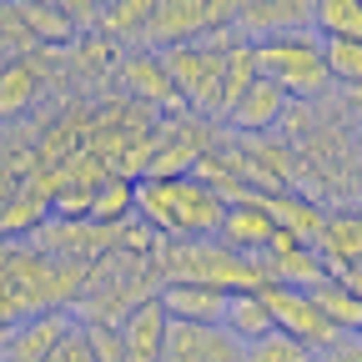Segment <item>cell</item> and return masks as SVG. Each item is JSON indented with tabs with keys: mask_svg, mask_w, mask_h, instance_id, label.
I'll return each instance as SVG.
<instances>
[{
	"mask_svg": "<svg viewBox=\"0 0 362 362\" xmlns=\"http://www.w3.org/2000/svg\"><path fill=\"white\" fill-rule=\"evenodd\" d=\"M81 287L86 267L56 262L30 242H0V332L40 312H71Z\"/></svg>",
	"mask_w": 362,
	"mask_h": 362,
	"instance_id": "obj_1",
	"label": "cell"
},
{
	"mask_svg": "<svg viewBox=\"0 0 362 362\" xmlns=\"http://www.w3.org/2000/svg\"><path fill=\"white\" fill-rule=\"evenodd\" d=\"M226 202L197 176L136 181V221L151 226L161 242H206L221 232Z\"/></svg>",
	"mask_w": 362,
	"mask_h": 362,
	"instance_id": "obj_2",
	"label": "cell"
},
{
	"mask_svg": "<svg viewBox=\"0 0 362 362\" xmlns=\"http://www.w3.org/2000/svg\"><path fill=\"white\" fill-rule=\"evenodd\" d=\"M151 262H156L161 282H192V287H211V292H226V297L267 287L262 262L237 257L216 237H206V242H161Z\"/></svg>",
	"mask_w": 362,
	"mask_h": 362,
	"instance_id": "obj_3",
	"label": "cell"
},
{
	"mask_svg": "<svg viewBox=\"0 0 362 362\" xmlns=\"http://www.w3.org/2000/svg\"><path fill=\"white\" fill-rule=\"evenodd\" d=\"M237 45V30H221L211 40L197 45H176V51H161V66L176 86L181 106L202 121H221V76H226V51Z\"/></svg>",
	"mask_w": 362,
	"mask_h": 362,
	"instance_id": "obj_4",
	"label": "cell"
},
{
	"mask_svg": "<svg viewBox=\"0 0 362 362\" xmlns=\"http://www.w3.org/2000/svg\"><path fill=\"white\" fill-rule=\"evenodd\" d=\"M252 61H257V76H267L287 101H317L332 86V76L322 66V40H317L312 30L252 45Z\"/></svg>",
	"mask_w": 362,
	"mask_h": 362,
	"instance_id": "obj_5",
	"label": "cell"
},
{
	"mask_svg": "<svg viewBox=\"0 0 362 362\" xmlns=\"http://www.w3.org/2000/svg\"><path fill=\"white\" fill-rule=\"evenodd\" d=\"M237 6L232 0H156L151 25H146V51H176V45H197L221 30H232Z\"/></svg>",
	"mask_w": 362,
	"mask_h": 362,
	"instance_id": "obj_6",
	"label": "cell"
},
{
	"mask_svg": "<svg viewBox=\"0 0 362 362\" xmlns=\"http://www.w3.org/2000/svg\"><path fill=\"white\" fill-rule=\"evenodd\" d=\"M216 146V126L192 116V111H176V116H161L151 126V156H146V176L151 181H166V176H192L197 161ZM141 176V181H146Z\"/></svg>",
	"mask_w": 362,
	"mask_h": 362,
	"instance_id": "obj_7",
	"label": "cell"
},
{
	"mask_svg": "<svg viewBox=\"0 0 362 362\" xmlns=\"http://www.w3.org/2000/svg\"><path fill=\"white\" fill-rule=\"evenodd\" d=\"M262 302H267V312H272V322H277V332L297 337L302 347H312V352H327V347L337 342V332L327 327V317L317 312V302H312L307 292L267 282V287H262Z\"/></svg>",
	"mask_w": 362,
	"mask_h": 362,
	"instance_id": "obj_8",
	"label": "cell"
},
{
	"mask_svg": "<svg viewBox=\"0 0 362 362\" xmlns=\"http://www.w3.org/2000/svg\"><path fill=\"white\" fill-rule=\"evenodd\" d=\"M232 30L247 45L282 40V35H307L312 30V0H242Z\"/></svg>",
	"mask_w": 362,
	"mask_h": 362,
	"instance_id": "obj_9",
	"label": "cell"
},
{
	"mask_svg": "<svg viewBox=\"0 0 362 362\" xmlns=\"http://www.w3.org/2000/svg\"><path fill=\"white\" fill-rule=\"evenodd\" d=\"M257 262H262V272H267V282H277V287L312 292L317 282H327V267H322V257H317V247H307L302 237L282 232V226H277V237L267 242V252H262Z\"/></svg>",
	"mask_w": 362,
	"mask_h": 362,
	"instance_id": "obj_10",
	"label": "cell"
},
{
	"mask_svg": "<svg viewBox=\"0 0 362 362\" xmlns=\"http://www.w3.org/2000/svg\"><path fill=\"white\" fill-rule=\"evenodd\" d=\"M76 332L71 312H40V317H25L11 332H0V362H45L66 337Z\"/></svg>",
	"mask_w": 362,
	"mask_h": 362,
	"instance_id": "obj_11",
	"label": "cell"
},
{
	"mask_svg": "<svg viewBox=\"0 0 362 362\" xmlns=\"http://www.w3.org/2000/svg\"><path fill=\"white\" fill-rule=\"evenodd\" d=\"M161 362H242V342L226 327H197V322H171Z\"/></svg>",
	"mask_w": 362,
	"mask_h": 362,
	"instance_id": "obj_12",
	"label": "cell"
},
{
	"mask_svg": "<svg viewBox=\"0 0 362 362\" xmlns=\"http://www.w3.org/2000/svg\"><path fill=\"white\" fill-rule=\"evenodd\" d=\"M121 347H126V362H161L166 352V332H171V317L161 307V297H146L141 307H131L121 317Z\"/></svg>",
	"mask_w": 362,
	"mask_h": 362,
	"instance_id": "obj_13",
	"label": "cell"
},
{
	"mask_svg": "<svg viewBox=\"0 0 362 362\" xmlns=\"http://www.w3.org/2000/svg\"><path fill=\"white\" fill-rule=\"evenodd\" d=\"M272 237H277V221L267 216V206H262L257 197L226 206L221 232H216V242H221V247H232L237 257H252V262L267 252V242H272Z\"/></svg>",
	"mask_w": 362,
	"mask_h": 362,
	"instance_id": "obj_14",
	"label": "cell"
},
{
	"mask_svg": "<svg viewBox=\"0 0 362 362\" xmlns=\"http://www.w3.org/2000/svg\"><path fill=\"white\" fill-rule=\"evenodd\" d=\"M317 257H322L327 277H347L352 267H362V211H327Z\"/></svg>",
	"mask_w": 362,
	"mask_h": 362,
	"instance_id": "obj_15",
	"label": "cell"
},
{
	"mask_svg": "<svg viewBox=\"0 0 362 362\" xmlns=\"http://www.w3.org/2000/svg\"><path fill=\"white\" fill-rule=\"evenodd\" d=\"M116 76H121V86L131 90V96H141V101H151V106H166V111L176 116L181 96H176V86H171V76H166V66H161L156 51H131V56H121Z\"/></svg>",
	"mask_w": 362,
	"mask_h": 362,
	"instance_id": "obj_16",
	"label": "cell"
},
{
	"mask_svg": "<svg viewBox=\"0 0 362 362\" xmlns=\"http://www.w3.org/2000/svg\"><path fill=\"white\" fill-rule=\"evenodd\" d=\"M282 111H287V96H282V90L272 86L267 76H257V81H252V90L232 106L226 126H232L237 136H252V141H257V136H272V131H277Z\"/></svg>",
	"mask_w": 362,
	"mask_h": 362,
	"instance_id": "obj_17",
	"label": "cell"
},
{
	"mask_svg": "<svg viewBox=\"0 0 362 362\" xmlns=\"http://www.w3.org/2000/svg\"><path fill=\"white\" fill-rule=\"evenodd\" d=\"M161 307L171 322H197V327H221V312H226V292L211 287H192V282H161Z\"/></svg>",
	"mask_w": 362,
	"mask_h": 362,
	"instance_id": "obj_18",
	"label": "cell"
},
{
	"mask_svg": "<svg viewBox=\"0 0 362 362\" xmlns=\"http://www.w3.org/2000/svg\"><path fill=\"white\" fill-rule=\"evenodd\" d=\"M262 206H267V216L282 226V232H292V237H302L307 247H317V237H322V226H327V211L317 206L312 197H302V192H277V197H257Z\"/></svg>",
	"mask_w": 362,
	"mask_h": 362,
	"instance_id": "obj_19",
	"label": "cell"
},
{
	"mask_svg": "<svg viewBox=\"0 0 362 362\" xmlns=\"http://www.w3.org/2000/svg\"><path fill=\"white\" fill-rule=\"evenodd\" d=\"M151 6H156V0H106V6H101V25H96V35L111 40V45H141V51H146Z\"/></svg>",
	"mask_w": 362,
	"mask_h": 362,
	"instance_id": "obj_20",
	"label": "cell"
},
{
	"mask_svg": "<svg viewBox=\"0 0 362 362\" xmlns=\"http://www.w3.org/2000/svg\"><path fill=\"white\" fill-rule=\"evenodd\" d=\"M307 297L317 302V312L327 317V327H332L337 337H357V332H362V297H357V292H352L342 277L317 282Z\"/></svg>",
	"mask_w": 362,
	"mask_h": 362,
	"instance_id": "obj_21",
	"label": "cell"
},
{
	"mask_svg": "<svg viewBox=\"0 0 362 362\" xmlns=\"http://www.w3.org/2000/svg\"><path fill=\"white\" fill-rule=\"evenodd\" d=\"M40 96V71L30 56H11L6 66H0V121H16L35 106Z\"/></svg>",
	"mask_w": 362,
	"mask_h": 362,
	"instance_id": "obj_22",
	"label": "cell"
},
{
	"mask_svg": "<svg viewBox=\"0 0 362 362\" xmlns=\"http://www.w3.org/2000/svg\"><path fill=\"white\" fill-rule=\"evenodd\" d=\"M221 327L232 332L242 347L262 342L267 332H277V322H272V312H267V302H262V287H257V292H237V297H226Z\"/></svg>",
	"mask_w": 362,
	"mask_h": 362,
	"instance_id": "obj_23",
	"label": "cell"
},
{
	"mask_svg": "<svg viewBox=\"0 0 362 362\" xmlns=\"http://www.w3.org/2000/svg\"><path fill=\"white\" fill-rule=\"evenodd\" d=\"M317 40H362V0H312Z\"/></svg>",
	"mask_w": 362,
	"mask_h": 362,
	"instance_id": "obj_24",
	"label": "cell"
},
{
	"mask_svg": "<svg viewBox=\"0 0 362 362\" xmlns=\"http://www.w3.org/2000/svg\"><path fill=\"white\" fill-rule=\"evenodd\" d=\"M90 221H101V226H126L136 221V181L126 176H106L96 197H90Z\"/></svg>",
	"mask_w": 362,
	"mask_h": 362,
	"instance_id": "obj_25",
	"label": "cell"
},
{
	"mask_svg": "<svg viewBox=\"0 0 362 362\" xmlns=\"http://www.w3.org/2000/svg\"><path fill=\"white\" fill-rule=\"evenodd\" d=\"M252 81H257V61H252V45L237 35V45L226 51V76H221V121L232 116V106L252 90Z\"/></svg>",
	"mask_w": 362,
	"mask_h": 362,
	"instance_id": "obj_26",
	"label": "cell"
},
{
	"mask_svg": "<svg viewBox=\"0 0 362 362\" xmlns=\"http://www.w3.org/2000/svg\"><path fill=\"white\" fill-rule=\"evenodd\" d=\"M21 21H25L30 40H40V45H56V40H71L76 35V25L66 21L61 6H35V0H21Z\"/></svg>",
	"mask_w": 362,
	"mask_h": 362,
	"instance_id": "obj_27",
	"label": "cell"
},
{
	"mask_svg": "<svg viewBox=\"0 0 362 362\" xmlns=\"http://www.w3.org/2000/svg\"><path fill=\"white\" fill-rule=\"evenodd\" d=\"M322 66L337 86H362V40H322Z\"/></svg>",
	"mask_w": 362,
	"mask_h": 362,
	"instance_id": "obj_28",
	"label": "cell"
},
{
	"mask_svg": "<svg viewBox=\"0 0 362 362\" xmlns=\"http://www.w3.org/2000/svg\"><path fill=\"white\" fill-rule=\"evenodd\" d=\"M242 362H317V352L302 347V342L287 337V332H267L262 342L242 347Z\"/></svg>",
	"mask_w": 362,
	"mask_h": 362,
	"instance_id": "obj_29",
	"label": "cell"
},
{
	"mask_svg": "<svg viewBox=\"0 0 362 362\" xmlns=\"http://www.w3.org/2000/svg\"><path fill=\"white\" fill-rule=\"evenodd\" d=\"M81 342L90 347V357H96V362H126L121 332H116V327H106V322H90V327H81Z\"/></svg>",
	"mask_w": 362,
	"mask_h": 362,
	"instance_id": "obj_30",
	"label": "cell"
},
{
	"mask_svg": "<svg viewBox=\"0 0 362 362\" xmlns=\"http://www.w3.org/2000/svg\"><path fill=\"white\" fill-rule=\"evenodd\" d=\"M317 362H362V337H337L327 352H317Z\"/></svg>",
	"mask_w": 362,
	"mask_h": 362,
	"instance_id": "obj_31",
	"label": "cell"
},
{
	"mask_svg": "<svg viewBox=\"0 0 362 362\" xmlns=\"http://www.w3.org/2000/svg\"><path fill=\"white\" fill-rule=\"evenodd\" d=\"M357 146H362V131H357Z\"/></svg>",
	"mask_w": 362,
	"mask_h": 362,
	"instance_id": "obj_32",
	"label": "cell"
},
{
	"mask_svg": "<svg viewBox=\"0 0 362 362\" xmlns=\"http://www.w3.org/2000/svg\"><path fill=\"white\" fill-rule=\"evenodd\" d=\"M357 337H362V332H357Z\"/></svg>",
	"mask_w": 362,
	"mask_h": 362,
	"instance_id": "obj_33",
	"label": "cell"
}]
</instances>
